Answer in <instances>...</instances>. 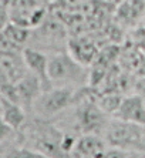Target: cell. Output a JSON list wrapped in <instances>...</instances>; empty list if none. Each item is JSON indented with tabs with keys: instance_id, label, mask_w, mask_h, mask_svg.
<instances>
[{
	"instance_id": "1",
	"label": "cell",
	"mask_w": 145,
	"mask_h": 158,
	"mask_svg": "<svg viewBox=\"0 0 145 158\" xmlns=\"http://www.w3.org/2000/svg\"><path fill=\"white\" fill-rule=\"evenodd\" d=\"M48 78L51 85L56 87H68L83 85L87 80V73L84 64L67 52H57L48 56Z\"/></svg>"
},
{
	"instance_id": "2",
	"label": "cell",
	"mask_w": 145,
	"mask_h": 158,
	"mask_svg": "<svg viewBox=\"0 0 145 158\" xmlns=\"http://www.w3.org/2000/svg\"><path fill=\"white\" fill-rule=\"evenodd\" d=\"M64 134L58 128L44 121H36L29 135V147L40 151L48 158H65L67 154L63 150Z\"/></svg>"
},
{
	"instance_id": "3",
	"label": "cell",
	"mask_w": 145,
	"mask_h": 158,
	"mask_svg": "<svg viewBox=\"0 0 145 158\" xmlns=\"http://www.w3.org/2000/svg\"><path fill=\"white\" fill-rule=\"evenodd\" d=\"M74 100V90L68 87H56L43 90L33 104V108L40 118H48L64 111Z\"/></svg>"
},
{
	"instance_id": "4",
	"label": "cell",
	"mask_w": 145,
	"mask_h": 158,
	"mask_svg": "<svg viewBox=\"0 0 145 158\" xmlns=\"http://www.w3.org/2000/svg\"><path fill=\"white\" fill-rule=\"evenodd\" d=\"M142 125L134 124V123H128L117 118V121L111 123L107 125V140L111 144H114V147H130L134 144L139 143L142 138Z\"/></svg>"
},
{
	"instance_id": "5",
	"label": "cell",
	"mask_w": 145,
	"mask_h": 158,
	"mask_svg": "<svg viewBox=\"0 0 145 158\" xmlns=\"http://www.w3.org/2000/svg\"><path fill=\"white\" fill-rule=\"evenodd\" d=\"M30 73L23 53H2L0 54V76L2 84H16Z\"/></svg>"
},
{
	"instance_id": "6",
	"label": "cell",
	"mask_w": 145,
	"mask_h": 158,
	"mask_svg": "<svg viewBox=\"0 0 145 158\" xmlns=\"http://www.w3.org/2000/svg\"><path fill=\"white\" fill-rule=\"evenodd\" d=\"M115 118L124 121L145 125V104L141 96H130L121 100L118 110L114 113Z\"/></svg>"
},
{
	"instance_id": "7",
	"label": "cell",
	"mask_w": 145,
	"mask_h": 158,
	"mask_svg": "<svg viewBox=\"0 0 145 158\" xmlns=\"http://www.w3.org/2000/svg\"><path fill=\"white\" fill-rule=\"evenodd\" d=\"M23 57H24V61L29 67V70L40 78L44 90L53 87L50 83V78H48V56L44 54L40 50H36V48L24 47Z\"/></svg>"
},
{
	"instance_id": "8",
	"label": "cell",
	"mask_w": 145,
	"mask_h": 158,
	"mask_svg": "<svg viewBox=\"0 0 145 158\" xmlns=\"http://www.w3.org/2000/svg\"><path fill=\"white\" fill-rule=\"evenodd\" d=\"M78 124L85 132H94L97 134L98 130L107 128L105 121V111L100 106L87 103L81 107L78 111Z\"/></svg>"
},
{
	"instance_id": "9",
	"label": "cell",
	"mask_w": 145,
	"mask_h": 158,
	"mask_svg": "<svg viewBox=\"0 0 145 158\" xmlns=\"http://www.w3.org/2000/svg\"><path fill=\"white\" fill-rule=\"evenodd\" d=\"M107 143L94 132H85L77 138L74 152L78 158H102L107 151Z\"/></svg>"
},
{
	"instance_id": "10",
	"label": "cell",
	"mask_w": 145,
	"mask_h": 158,
	"mask_svg": "<svg viewBox=\"0 0 145 158\" xmlns=\"http://www.w3.org/2000/svg\"><path fill=\"white\" fill-rule=\"evenodd\" d=\"M0 103H2V123L19 131L26 121L24 108L20 104L13 103L4 97H2Z\"/></svg>"
},
{
	"instance_id": "11",
	"label": "cell",
	"mask_w": 145,
	"mask_h": 158,
	"mask_svg": "<svg viewBox=\"0 0 145 158\" xmlns=\"http://www.w3.org/2000/svg\"><path fill=\"white\" fill-rule=\"evenodd\" d=\"M2 36L6 37L7 40H10L11 43L23 47L30 37V29L20 26V24H16L13 22H9L4 26H2Z\"/></svg>"
},
{
	"instance_id": "12",
	"label": "cell",
	"mask_w": 145,
	"mask_h": 158,
	"mask_svg": "<svg viewBox=\"0 0 145 158\" xmlns=\"http://www.w3.org/2000/svg\"><path fill=\"white\" fill-rule=\"evenodd\" d=\"M145 11V0H124L118 7V17L125 22H135Z\"/></svg>"
},
{
	"instance_id": "13",
	"label": "cell",
	"mask_w": 145,
	"mask_h": 158,
	"mask_svg": "<svg viewBox=\"0 0 145 158\" xmlns=\"http://www.w3.org/2000/svg\"><path fill=\"white\" fill-rule=\"evenodd\" d=\"M70 48H71V54L76 57L81 64H88L90 61H93L97 54L94 44L85 40H78L70 43Z\"/></svg>"
},
{
	"instance_id": "14",
	"label": "cell",
	"mask_w": 145,
	"mask_h": 158,
	"mask_svg": "<svg viewBox=\"0 0 145 158\" xmlns=\"http://www.w3.org/2000/svg\"><path fill=\"white\" fill-rule=\"evenodd\" d=\"M2 158H48L47 155L41 154L40 151L33 150L30 147H13L7 151H3Z\"/></svg>"
},
{
	"instance_id": "15",
	"label": "cell",
	"mask_w": 145,
	"mask_h": 158,
	"mask_svg": "<svg viewBox=\"0 0 145 158\" xmlns=\"http://www.w3.org/2000/svg\"><path fill=\"white\" fill-rule=\"evenodd\" d=\"M121 100L122 98H118V97H114V96H107L101 100L100 107L105 113H115L121 104Z\"/></svg>"
},
{
	"instance_id": "16",
	"label": "cell",
	"mask_w": 145,
	"mask_h": 158,
	"mask_svg": "<svg viewBox=\"0 0 145 158\" xmlns=\"http://www.w3.org/2000/svg\"><path fill=\"white\" fill-rule=\"evenodd\" d=\"M102 158H128V154L127 151H124L120 147H111V148H107Z\"/></svg>"
}]
</instances>
